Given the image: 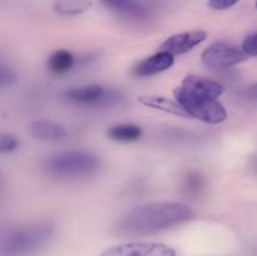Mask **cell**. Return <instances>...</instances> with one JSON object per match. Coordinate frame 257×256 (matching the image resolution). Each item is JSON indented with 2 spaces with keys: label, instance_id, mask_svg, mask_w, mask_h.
Returning <instances> with one entry per match:
<instances>
[{
  "label": "cell",
  "instance_id": "obj_23",
  "mask_svg": "<svg viewBox=\"0 0 257 256\" xmlns=\"http://www.w3.org/2000/svg\"><path fill=\"white\" fill-rule=\"evenodd\" d=\"M256 9H257V2H256Z\"/></svg>",
  "mask_w": 257,
  "mask_h": 256
},
{
  "label": "cell",
  "instance_id": "obj_21",
  "mask_svg": "<svg viewBox=\"0 0 257 256\" xmlns=\"http://www.w3.org/2000/svg\"><path fill=\"white\" fill-rule=\"evenodd\" d=\"M187 185L190 187V190H200L202 187V180L198 175L195 173V177H192V175L188 176V180H187Z\"/></svg>",
  "mask_w": 257,
  "mask_h": 256
},
{
  "label": "cell",
  "instance_id": "obj_20",
  "mask_svg": "<svg viewBox=\"0 0 257 256\" xmlns=\"http://www.w3.org/2000/svg\"><path fill=\"white\" fill-rule=\"evenodd\" d=\"M240 0H210L208 7L213 10H226L236 5Z\"/></svg>",
  "mask_w": 257,
  "mask_h": 256
},
{
  "label": "cell",
  "instance_id": "obj_13",
  "mask_svg": "<svg viewBox=\"0 0 257 256\" xmlns=\"http://www.w3.org/2000/svg\"><path fill=\"white\" fill-rule=\"evenodd\" d=\"M137 100L141 104L146 105V107L162 110V112L166 113H171V114L178 115V117L188 118V114L178 104L177 100L168 99V98L165 97H158V95H141V97L137 98Z\"/></svg>",
  "mask_w": 257,
  "mask_h": 256
},
{
  "label": "cell",
  "instance_id": "obj_2",
  "mask_svg": "<svg viewBox=\"0 0 257 256\" xmlns=\"http://www.w3.org/2000/svg\"><path fill=\"white\" fill-rule=\"evenodd\" d=\"M54 236V225L38 222L12 228L0 236L2 256H30L48 245Z\"/></svg>",
  "mask_w": 257,
  "mask_h": 256
},
{
  "label": "cell",
  "instance_id": "obj_9",
  "mask_svg": "<svg viewBox=\"0 0 257 256\" xmlns=\"http://www.w3.org/2000/svg\"><path fill=\"white\" fill-rule=\"evenodd\" d=\"M175 63V58L172 54L167 52L156 53V54L151 55V57L146 58L142 62L138 63L132 70V74L137 78H146L151 77V75L158 74L161 72L170 69Z\"/></svg>",
  "mask_w": 257,
  "mask_h": 256
},
{
  "label": "cell",
  "instance_id": "obj_4",
  "mask_svg": "<svg viewBox=\"0 0 257 256\" xmlns=\"http://www.w3.org/2000/svg\"><path fill=\"white\" fill-rule=\"evenodd\" d=\"M173 93L177 103L185 109L188 117L210 124H218L227 119V112L217 99L193 94L182 87H177Z\"/></svg>",
  "mask_w": 257,
  "mask_h": 256
},
{
  "label": "cell",
  "instance_id": "obj_17",
  "mask_svg": "<svg viewBox=\"0 0 257 256\" xmlns=\"http://www.w3.org/2000/svg\"><path fill=\"white\" fill-rule=\"evenodd\" d=\"M17 137L12 135H0V153H8L13 152L18 148Z\"/></svg>",
  "mask_w": 257,
  "mask_h": 256
},
{
  "label": "cell",
  "instance_id": "obj_6",
  "mask_svg": "<svg viewBox=\"0 0 257 256\" xmlns=\"http://www.w3.org/2000/svg\"><path fill=\"white\" fill-rule=\"evenodd\" d=\"M64 95L69 102L78 105H85V107L109 105L118 100V95L114 92L105 90L104 88L97 84L70 88L64 93Z\"/></svg>",
  "mask_w": 257,
  "mask_h": 256
},
{
  "label": "cell",
  "instance_id": "obj_14",
  "mask_svg": "<svg viewBox=\"0 0 257 256\" xmlns=\"http://www.w3.org/2000/svg\"><path fill=\"white\" fill-rule=\"evenodd\" d=\"M74 63L75 59L72 53L65 49H59L48 58L47 65L53 74L60 75L69 72L74 67Z\"/></svg>",
  "mask_w": 257,
  "mask_h": 256
},
{
  "label": "cell",
  "instance_id": "obj_19",
  "mask_svg": "<svg viewBox=\"0 0 257 256\" xmlns=\"http://www.w3.org/2000/svg\"><path fill=\"white\" fill-rule=\"evenodd\" d=\"M246 55H251V57H257V33L250 35L246 38L242 43V48Z\"/></svg>",
  "mask_w": 257,
  "mask_h": 256
},
{
  "label": "cell",
  "instance_id": "obj_1",
  "mask_svg": "<svg viewBox=\"0 0 257 256\" xmlns=\"http://www.w3.org/2000/svg\"><path fill=\"white\" fill-rule=\"evenodd\" d=\"M192 217V210L185 203L152 202L128 211L115 225V232L130 237L153 235Z\"/></svg>",
  "mask_w": 257,
  "mask_h": 256
},
{
  "label": "cell",
  "instance_id": "obj_10",
  "mask_svg": "<svg viewBox=\"0 0 257 256\" xmlns=\"http://www.w3.org/2000/svg\"><path fill=\"white\" fill-rule=\"evenodd\" d=\"M181 87L185 88L188 92L193 94L202 95V97L211 98V99H217L223 93L222 84L212 79H208L205 77H198V75H187L182 80Z\"/></svg>",
  "mask_w": 257,
  "mask_h": 256
},
{
  "label": "cell",
  "instance_id": "obj_5",
  "mask_svg": "<svg viewBox=\"0 0 257 256\" xmlns=\"http://www.w3.org/2000/svg\"><path fill=\"white\" fill-rule=\"evenodd\" d=\"M247 55L241 48L228 43H216L203 50L201 55L203 65L210 69H227L237 65L246 59Z\"/></svg>",
  "mask_w": 257,
  "mask_h": 256
},
{
  "label": "cell",
  "instance_id": "obj_8",
  "mask_svg": "<svg viewBox=\"0 0 257 256\" xmlns=\"http://www.w3.org/2000/svg\"><path fill=\"white\" fill-rule=\"evenodd\" d=\"M206 39H207V33L203 30L180 33V34H175L166 39L161 45V50L172 55L185 54L205 42Z\"/></svg>",
  "mask_w": 257,
  "mask_h": 256
},
{
  "label": "cell",
  "instance_id": "obj_15",
  "mask_svg": "<svg viewBox=\"0 0 257 256\" xmlns=\"http://www.w3.org/2000/svg\"><path fill=\"white\" fill-rule=\"evenodd\" d=\"M107 136L117 142H135L142 137V128L132 123L115 124L108 130Z\"/></svg>",
  "mask_w": 257,
  "mask_h": 256
},
{
  "label": "cell",
  "instance_id": "obj_3",
  "mask_svg": "<svg viewBox=\"0 0 257 256\" xmlns=\"http://www.w3.org/2000/svg\"><path fill=\"white\" fill-rule=\"evenodd\" d=\"M100 165L98 156L87 151H67L48 158L44 168L55 177L75 178L89 176Z\"/></svg>",
  "mask_w": 257,
  "mask_h": 256
},
{
  "label": "cell",
  "instance_id": "obj_22",
  "mask_svg": "<svg viewBox=\"0 0 257 256\" xmlns=\"http://www.w3.org/2000/svg\"><path fill=\"white\" fill-rule=\"evenodd\" d=\"M246 95L248 98H253V99H257V83L255 84L250 85V87L246 89Z\"/></svg>",
  "mask_w": 257,
  "mask_h": 256
},
{
  "label": "cell",
  "instance_id": "obj_18",
  "mask_svg": "<svg viewBox=\"0 0 257 256\" xmlns=\"http://www.w3.org/2000/svg\"><path fill=\"white\" fill-rule=\"evenodd\" d=\"M17 80V73L9 67L0 65V87H5Z\"/></svg>",
  "mask_w": 257,
  "mask_h": 256
},
{
  "label": "cell",
  "instance_id": "obj_11",
  "mask_svg": "<svg viewBox=\"0 0 257 256\" xmlns=\"http://www.w3.org/2000/svg\"><path fill=\"white\" fill-rule=\"evenodd\" d=\"M105 7L131 19H147L150 10L137 0H103Z\"/></svg>",
  "mask_w": 257,
  "mask_h": 256
},
{
  "label": "cell",
  "instance_id": "obj_7",
  "mask_svg": "<svg viewBox=\"0 0 257 256\" xmlns=\"http://www.w3.org/2000/svg\"><path fill=\"white\" fill-rule=\"evenodd\" d=\"M100 256H176V251L163 243L131 242L107 248Z\"/></svg>",
  "mask_w": 257,
  "mask_h": 256
},
{
  "label": "cell",
  "instance_id": "obj_16",
  "mask_svg": "<svg viewBox=\"0 0 257 256\" xmlns=\"http://www.w3.org/2000/svg\"><path fill=\"white\" fill-rule=\"evenodd\" d=\"M92 7L90 0H55L54 10L60 15H78Z\"/></svg>",
  "mask_w": 257,
  "mask_h": 256
},
{
  "label": "cell",
  "instance_id": "obj_12",
  "mask_svg": "<svg viewBox=\"0 0 257 256\" xmlns=\"http://www.w3.org/2000/svg\"><path fill=\"white\" fill-rule=\"evenodd\" d=\"M30 135L40 141H58L67 136V131L60 124L50 120H35L29 127Z\"/></svg>",
  "mask_w": 257,
  "mask_h": 256
}]
</instances>
